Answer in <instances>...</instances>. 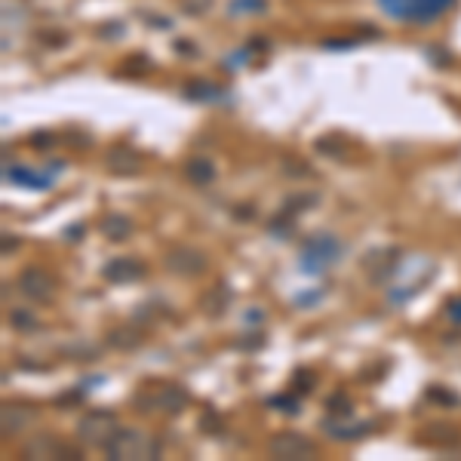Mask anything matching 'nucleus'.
<instances>
[{
    "instance_id": "1",
    "label": "nucleus",
    "mask_w": 461,
    "mask_h": 461,
    "mask_svg": "<svg viewBox=\"0 0 461 461\" xmlns=\"http://www.w3.org/2000/svg\"><path fill=\"white\" fill-rule=\"evenodd\" d=\"M157 452H160V443L151 440L142 430H120L108 443V455L114 458H154Z\"/></svg>"
},
{
    "instance_id": "2",
    "label": "nucleus",
    "mask_w": 461,
    "mask_h": 461,
    "mask_svg": "<svg viewBox=\"0 0 461 461\" xmlns=\"http://www.w3.org/2000/svg\"><path fill=\"white\" fill-rule=\"evenodd\" d=\"M393 19L406 22H430L437 19L452 0H378Z\"/></svg>"
},
{
    "instance_id": "3",
    "label": "nucleus",
    "mask_w": 461,
    "mask_h": 461,
    "mask_svg": "<svg viewBox=\"0 0 461 461\" xmlns=\"http://www.w3.org/2000/svg\"><path fill=\"white\" fill-rule=\"evenodd\" d=\"M114 428H117V419L114 412H105V409H95V412H86L77 425V437L89 446H105L111 443L114 437Z\"/></svg>"
},
{
    "instance_id": "4",
    "label": "nucleus",
    "mask_w": 461,
    "mask_h": 461,
    "mask_svg": "<svg viewBox=\"0 0 461 461\" xmlns=\"http://www.w3.org/2000/svg\"><path fill=\"white\" fill-rule=\"evenodd\" d=\"M341 252V247H338V240H332V237H314V240L308 243V249H304V271H323L329 262H336V256Z\"/></svg>"
},
{
    "instance_id": "5",
    "label": "nucleus",
    "mask_w": 461,
    "mask_h": 461,
    "mask_svg": "<svg viewBox=\"0 0 461 461\" xmlns=\"http://www.w3.org/2000/svg\"><path fill=\"white\" fill-rule=\"evenodd\" d=\"M267 449H271L274 458H308V455H314V443H308L302 434H292V430L277 434Z\"/></svg>"
},
{
    "instance_id": "6",
    "label": "nucleus",
    "mask_w": 461,
    "mask_h": 461,
    "mask_svg": "<svg viewBox=\"0 0 461 461\" xmlns=\"http://www.w3.org/2000/svg\"><path fill=\"white\" fill-rule=\"evenodd\" d=\"M19 286H22V292L31 295V299H37V302L53 299V280H49L43 271H34V267L22 274V277H19Z\"/></svg>"
},
{
    "instance_id": "7",
    "label": "nucleus",
    "mask_w": 461,
    "mask_h": 461,
    "mask_svg": "<svg viewBox=\"0 0 461 461\" xmlns=\"http://www.w3.org/2000/svg\"><path fill=\"white\" fill-rule=\"evenodd\" d=\"M169 267L178 274H200L206 267V258L200 256V252H191V249H175V252H169Z\"/></svg>"
},
{
    "instance_id": "8",
    "label": "nucleus",
    "mask_w": 461,
    "mask_h": 461,
    "mask_svg": "<svg viewBox=\"0 0 461 461\" xmlns=\"http://www.w3.org/2000/svg\"><path fill=\"white\" fill-rule=\"evenodd\" d=\"M139 274H145V265H136V258H117V262L105 271V277H111V280H130V277H139Z\"/></svg>"
},
{
    "instance_id": "9",
    "label": "nucleus",
    "mask_w": 461,
    "mask_h": 461,
    "mask_svg": "<svg viewBox=\"0 0 461 461\" xmlns=\"http://www.w3.org/2000/svg\"><path fill=\"white\" fill-rule=\"evenodd\" d=\"M108 169L111 173H120V175H130L139 169V157L136 154H126V151H114L108 154Z\"/></svg>"
},
{
    "instance_id": "10",
    "label": "nucleus",
    "mask_w": 461,
    "mask_h": 461,
    "mask_svg": "<svg viewBox=\"0 0 461 461\" xmlns=\"http://www.w3.org/2000/svg\"><path fill=\"white\" fill-rule=\"evenodd\" d=\"M185 173H188L191 182L206 185V182H210V178H212V163H210V160H191Z\"/></svg>"
},
{
    "instance_id": "11",
    "label": "nucleus",
    "mask_w": 461,
    "mask_h": 461,
    "mask_svg": "<svg viewBox=\"0 0 461 461\" xmlns=\"http://www.w3.org/2000/svg\"><path fill=\"white\" fill-rule=\"evenodd\" d=\"M105 234L111 240H126V237H130V221L120 219V215H111L105 221Z\"/></svg>"
},
{
    "instance_id": "12",
    "label": "nucleus",
    "mask_w": 461,
    "mask_h": 461,
    "mask_svg": "<svg viewBox=\"0 0 461 461\" xmlns=\"http://www.w3.org/2000/svg\"><path fill=\"white\" fill-rule=\"evenodd\" d=\"M6 178H16V182L34 185V188H49V178H43V175H37V173H28V169H10Z\"/></svg>"
},
{
    "instance_id": "13",
    "label": "nucleus",
    "mask_w": 461,
    "mask_h": 461,
    "mask_svg": "<svg viewBox=\"0 0 461 461\" xmlns=\"http://www.w3.org/2000/svg\"><path fill=\"white\" fill-rule=\"evenodd\" d=\"M449 314H452V320H458V323H461V299L449 304Z\"/></svg>"
}]
</instances>
